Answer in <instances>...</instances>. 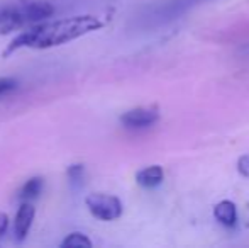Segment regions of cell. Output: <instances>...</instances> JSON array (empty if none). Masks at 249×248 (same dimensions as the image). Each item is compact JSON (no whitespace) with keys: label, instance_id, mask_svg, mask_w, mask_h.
Here are the masks:
<instances>
[{"label":"cell","instance_id":"52a82bcc","mask_svg":"<svg viewBox=\"0 0 249 248\" xmlns=\"http://www.w3.org/2000/svg\"><path fill=\"white\" fill-rule=\"evenodd\" d=\"M164 179V172L160 165H151L146 167V169L139 170L136 173V182L144 189H154L158 187Z\"/></svg>","mask_w":249,"mask_h":248},{"label":"cell","instance_id":"5bb4252c","mask_svg":"<svg viewBox=\"0 0 249 248\" xmlns=\"http://www.w3.org/2000/svg\"><path fill=\"white\" fill-rule=\"evenodd\" d=\"M7 228H9V216L0 211V235H3L7 231Z\"/></svg>","mask_w":249,"mask_h":248},{"label":"cell","instance_id":"9a60e30c","mask_svg":"<svg viewBox=\"0 0 249 248\" xmlns=\"http://www.w3.org/2000/svg\"><path fill=\"white\" fill-rule=\"evenodd\" d=\"M9 9H10V5H5V7H0V24L5 20V17H7V12H9Z\"/></svg>","mask_w":249,"mask_h":248},{"label":"cell","instance_id":"6da1fadb","mask_svg":"<svg viewBox=\"0 0 249 248\" xmlns=\"http://www.w3.org/2000/svg\"><path fill=\"white\" fill-rule=\"evenodd\" d=\"M104 27L100 17L85 14V16L61 17L53 20H41L33 26L22 29L12 43L3 51V57H9L14 51L31 48V50H46V48L59 46V44L75 41L82 36L99 31Z\"/></svg>","mask_w":249,"mask_h":248},{"label":"cell","instance_id":"7c38bea8","mask_svg":"<svg viewBox=\"0 0 249 248\" xmlns=\"http://www.w3.org/2000/svg\"><path fill=\"white\" fill-rule=\"evenodd\" d=\"M83 173H85V167H83V165H71L68 169V177H70V180H71L73 184L82 182Z\"/></svg>","mask_w":249,"mask_h":248},{"label":"cell","instance_id":"8fae6325","mask_svg":"<svg viewBox=\"0 0 249 248\" xmlns=\"http://www.w3.org/2000/svg\"><path fill=\"white\" fill-rule=\"evenodd\" d=\"M16 87H17L16 78H10V76H3V78H0V97L7 95L9 92L16 90Z\"/></svg>","mask_w":249,"mask_h":248},{"label":"cell","instance_id":"ba28073f","mask_svg":"<svg viewBox=\"0 0 249 248\" xmlns=\"http://www.w3.org/2000/svg\"><path fill=\"white\" fill-rule=\"evenodd\" d=\"M213 216H215V219L220 225L232 228L237 221L236 204H234L232 201H220L219 204L213 208Z\"/></svg>","mask_w":249,"mask_h":248},{"label":"cell","instance_id":"7a4b0ae2","mask_svg":"<svg viewBox=\"0 0 249 248\" xmlns=\"http://www.w3.org/2000/svg\"><path fill=\"white\" fill-rule=\"evenodd\" d=\"M53 12H54V7L50 2H29L10 5L5 20L0 24V33L7 34L12 31L26 29L33 24L48 19L53 16Z\"/></svg>","mask_w":249,"mask_h":248},{"label":"cell","instance_id":"30bf717a","mask_svg":"<svg viewBox=\"0 0 249 248\" xmlns=\"http://www.w3.org/2000/svg\"><path fill=\"white\" fill-rule=\"evenodd\" d=\"M92 242L83 233H71L61 242V248H90Z\"/></svg>","mask_w":249,"mask_h":248},{"label":"cell","instance_id":"277c9868","mask_svg":"<svg viewBox=\"0 0 249 248\" xmlns=\"http://www.w3.org/2000/svg\"><path fill=\"white\" fill-rule=\"evenodd\" d=\"M158 119H160V113L156 107H136V109L127 111L121 116V123L125 128L132 129L148 128V126L156 123Z\"/></svg>","mask_w":249,"mask_h":248},{"label":"cell","instance_id":"9c48e42d","mask_svg":"<svg viewBox=\"0 0 249 248\" xmlns=\"http://www.w3.org/2000/svg\"><path fill=\"white\" fill-rule=\"evenodd\" d=\"M43 186H44V180L41 179V177H33V179H29L22 187H20L19 199L22 202L24 201H33V199H36L37 195L41 194Z\"/></svg>","mask_w":249,"mask_h":248},{"label":"cell","instance_id":"5b68a950","mask_svg":"<svg viewBox=\"0 0 249 248\" xmlns=\"http://www.w3.org/2000/svg\"><path fill=\"white\" fill-rule=\"evenodd\" d=\"M34 216H36V209L29 201H24L20 204V208L17 209L16 219H14V236L16 240L22 242L26 240V236L29 235V229L33 226Z\"/></svg>","mask_w":249,"mask_h":248},{"label":"cell","instance_id":"8992f818","mask_svg":"<svg viewBox=\"0 0 249 248\" xmlns=\"http://www.w3.org/2000/svg\"><path fill=\"white\" fill-rule=\"evenodd\" d=\"M197 2H200V0H170V2L158 5L156 9L151 12L149 17L156 19L158 22H160L161 19H164V20L175 19V16H178V14H181L183 10H187L188 7L195 5Z\"/></svg>","mask_w":249,"mask_h":248},{"label":"cell","instance_id":"4fadbf2b","mask_svg":"<svg viewBox=\"0 0 249 248\" xmlns=\"http://www.w3.org/2000/svg\"><path fill=\"white\" fill-rule=\"evenodd\" d=\"M237 170L243 177L249 179V155H243L237 160Z\"/></svg>","mask_w":249,"mask_h":248},{"label":"cell","instance_id":"3957f363","mask_svg":"<svg viewBox=\"0 0 249 248\" xmlns=\"http://www.w3.org/2000/svg\"><path fill=\"white\" fill-rule=\"evenodd\" d=\"M85 204L93 218L102 219V221H114V219L121 218L122 211H124L121 199L108 194L87 195Z\"/></svg>","mask_w":249,"mask_h":248}]
</instances>
